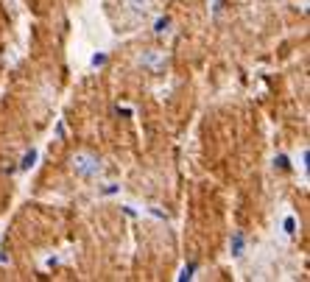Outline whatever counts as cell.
<instances>
[{
  "instance_id": "5b68a950",
  "label": "cell",
  "mask_w": 310,
  "mask_h": 282,
  "mask_svg": "<svg viewBox=\"0 0 310 282\" xmlns=\"http://www.w3.org/2000/svg\"><path fill=\"white\" fill-rule=\"evenodd\" d=\"M285 232H288V235L293 232V218H288V221H285Z\"/></svg>"
},
{
  "instance_id": "3957f363",
  "label": "cell",
  "mask_w": 310,
  "mask_h": 282,
  "mask_svg": "<svg viewBox=\"0 0 310 282\" xmlns=\"http://www.w3.org/2000/svg\"><path fill=\"white\" fill-rule=\"evenodd\" d=\"M126 9L134 14V17H145L148 14V0H123Z\"/></svg>"
},
{
  "instance_id": "7a4b0ae2",
  "label": "cell",
  "mask_w": 310,
  "mask_h": 282,
  "mask_svg": "<svg viewBox=\"0 0 310 282\" xmlns=\"http://www.w3.org/2000/svg\"><path fill=\"white\" fill-rule=\"evenodd\" d=\"M140 65H143L145 70H151V73H159V70L165 67V50H156V48L143 50V53H140Z\"/></svg>"
},
{
  "instance_id": "277c9868",
  "label": "cell",
  "mask_w": 310,
  "mask_h": 282,
  "mask_svg": "<svg viewBox=\"0 0 310 282\" xmlns=\"http://www.w3.org/2000/svg\"><path fill=\"white\" fill-rule=\"evenodd\" d=\"M34 159H36V151H31V154H25V159H22V168H28V165H34Z\"/></svg>"
},
{
  "instance_id": "6da1fadb",
  "label": "cell",
  "mask_w": 310,
  "mask_h": 282,
  "mask_svg": "<svg viewBox=\"0 0 310 282\" xmlns=\"http://www.w3.org/2000/svg\"><path fill=\"white\" fill-rule=\"evenodd\" d=\"M73 170H76L78 176H84V179H92L101 170V162L95 157H89V154H76L73 157Z\"/></svg>"
}]
</instances>
